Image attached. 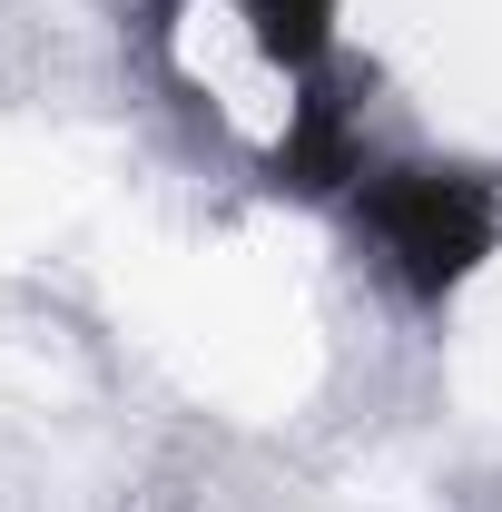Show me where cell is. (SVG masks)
<instances>
[{"instance_id":"6da1fadb","label":"cell","mask_w":502,"mask_h":512,"mask_svg":"<svg viewBox=\"0 0 502 512\" xmlns=\"http://www.w3.org/2000/svg\"><path fill=\"white\" fill-rule=\"evenodd\" d=\"M365 217H375L384 256L414 296H453L483 256H493V197L453 168H384L365 188Z\"/></svg>"},{"instance_id":"3957f363","label":"cell","mask_w":502,"mask_h":512,"mask_svg":"<svg viewBox=\"0 0 502 512\" xmlns=\"http://www.w3.org/2000/svg\"><path fill=\"white\" fill-rule=\"evenodd\" d=\"M256 20V50L286 69H315L325 60V30H335V0H247Z\"/></svg>"},{"instance_id":"7a4b0ae2","label":"cell","mask_w":502,"mask_h":512,"mask_svg":"<svg viewBox=\"0 0 502 512\" xmlns=\"http://www.w3.org/2000/svg\"><path fill=\"white\" fill-rule=\"evenodd\" d=\"M286 178L296 188H335V178H355V148H345V109L315 89L306 109H296V138H286Z\"/></svg>"}]
</instances>
